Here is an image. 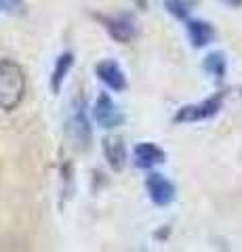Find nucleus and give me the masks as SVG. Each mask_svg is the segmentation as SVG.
<instances>
[{
	"instance_id": "1",
	"label": "nucleus",
	"mask_w": 242,
	"mask_h": 252,
	"mask_svg": "<svg viewBox=\"0 0 242 252\" xmlns=\"http://www.w3.org/2000/svg\"><path fill=\"white\" fill-rule=\"evenodd\" d=\"M26 97V74L19 63L11 59L0 61V109L13 112Z\"/></svg>"
},
{
	"instance_id": "2",
	"label": "nucleus",
	"mask_w": 242,
	"mask_h": 252,
	"mask_svg": "<svg viewBox=\"0 0 242 252\" xmlns=\"http://www.w3.org/2000/svg\"><path fill=\"white\" fill-rule=\"evenodd\" d=\"M68 132H69V137H72L74 145L78 149L91 147V126L87 120V114H84L82 101H80V105H78V99L72 107V116H69V122H68Z\"/></svg>"
},
{
	"instance_id": "3",
	"label": "nucleus",
	"mask_w": 242,
	"mask_h": 252,
	"mask_svg": "<svg viewBox=\"0 0 242 252\" xmlns=\"http://www.w3.org/2000/svg\"><path fill=\"white\" fill-rule=\"evenodd\" d=\"M93 120H95L101 128H116L124 122V114L118 109V105L110 99V94H99L95 105H93Z\"/></svg>"
},
{
	"instance_id": "4",
	"label": "nucleus",
	"mask_w": 242,
	"mask_h": 252,
	"mask_svg": "<svg viewBox=\"0 0 242 252\" xmlns=\"http://www.w3.org/2000/svg\"><path fill=\"white\" fill-rule=\"evenodd\" d=\"M221 99L223 94H215L207 101H202L200 105H187L181 107L175 116V122H198V120H207V118L215 116L221 107Z\"/></svg>"
},
{
	"instance_id": "5",
	"label": "nucleus",
	"mask_w": 242,
	"mask_h": 252,
	"mask_svg": "<svg viewBox=\"0 0 242 252\" xmlns=\"http://www.w3.org/2000/svg\"><path fill=\"white\" fill-rule=\"evenodd\" d=\"M145 189H147V193H150V200L156 206H169V204L175 200V185L171 183L169 179L158 175V172H152V175L145 179Z\"/></svg>"
},
{
	"instance_id": "6",
	"label": "nucleus",
	"mask_w": 242,
	"mask_h": 252,
	"mask_svg": "<svg viewBox=\"0 0 242 252\" xmlns=\"http://www.w3.org/2000/svg\"><path fill=\"white\" fill-rule=\"evenodd\" d=\"M99 21L104 23V28L107 30V34H110L114 40L118 42H131L133 38H135V21L129 15H116V17H104V15H99Z\"/></svg>"
},
{
	"instance_id": "7",
	"label": "nucleus",
	"mask_w": 242,
	"mask_h": 252,
	"mask_svg": "<svg viewBox=\"0 0 242 252\" xmlns=\"http://www.w3.org/2000/svg\"><path fill=\"white\" fill-rule=\"evenodd\" d=\"M95 72H97V76H99V80L104 82L107 89H112V91H116V93H120V91L127 89V76H124V72L120 69V65H118L116 61L105 59V61L97 63Z\"/></svg>"
},
{
	"instance_id": "8",
	"label": "nucleus",
	"mask_w": 242,
	"mask_h": 252,
	"mask_svg": "<svg viewBox=\"0 0 242 252\" xmlns=\"http://www.w3.org/2000/svg\"><path fill=\"white\" fill-rule=\"evenodd\" d=\"M104 156L107 164L114 170H122L127 166V147H124L120 137H105L104 139Z\"/></svg>"
},
{
	"instance_id": "9",
	"label": "nucleus",
	"mask_w": 242,
	"mask_h": 252,
	"mask_svg": "<svg viewBox=\"0 0 242 252\" xmlns=\"http://www.w3.org/2000/svg\"><path fill=\"white\" fill-rule=\"evenodd\" d=\"M133 158H135V164L139 168H152L156 164L165 162V152L154 145V143H139L135 149H133Z\"/></svg>"
},
{
	"instance_id": "10",
	"label": "nucleus",
	"mask_w": 242,
	"mask_h": 252,
	"mask_svg": "<svg viewBox=\"0 0 242 252\" xmlns=\"http://www.w3.org/2000/svg\"><path fill=\"white\" fill-rule=\"evenodd\" d=\"M187 36H190L194 46H207L213 40L215 32L210 28V23L207 21H190L187 23Z\"/></svg>"
},
{
	"instance_id": "11",
	"label": "nucleus",
	"mask_w": 242,
	"mask_h": 252,
	"mask_svg": "<svg viewBox=\"0 0 242 252\" xmlns=\"http://www.w3.org/2000/svg\"><path fill=\"white\" fill-rule=\"evenodd\" d=\"M72 63H74V55L72 53H64V55H59V57H57L55 67H53V76H51V89H53V93H59L61 84H64L66 76L69 72V67H72Z\"/></svg>"
},
{
	"instance_id": "12",
	"label": "nucleus",
	"mask_w": 242,
	"mask_h": 252,
	"mask_svg": "<svg viewBox=\"0 0 242 252\" xmlns=\"http://www.w3.org/2000/svg\"><path fill=\"white\" fill-rule=\"evenodd\" d=\"M205 69L208 74H213L217 78H223L225 74V57L221 53H210L205 59Z\"/></svg>"
},
{
	"instance_id": "13",
	"label": "nucleus",
	"mask_w": 242,
	"mask_h": 252,
	"mask_svg": "<svg viewBox=\"0 0 242 252\" xmlns=\"http://www.w3.org/2000/svg\"><path fill=\"white\" fill-rule=\"evenodd\" d=\"M165 6L177 19H185L190 15V2H185V0H165Z\"/></svg>"
},
{
	"instance_id": "14",
	"label": "nucleus",
	"mask_w": 242,
	"mask_h": 252,
	"mask_svg": "<svg viewBox=\"0 0 242 252\" xmlns=\"http://www.w3.org/2000/svg\"><path fill=\"white\" fill-rule=\"evenodd\" d=\"M23 11V0H0V13H21Z\"/></svg>"
},
{
	"instance_id": "15",
	"label": "nucleus",
	"mask_w": 242,
	"mask_h": 252,
	"mask_svg": "<svg viewBox=\"0 0 242 252\" xmlns=\"http://www.w3.org/2000/svg\"><path fill=\"white\" fill-rule=\"evenodd\" d=\"M221 2H225L228 6H234V9H236V6H240V4H242V0H221Z\"/></svg>"
},
{
	"instance_id": "16",
	"label": "nucleus",
	"mask_w": 242,
	"mask_h": 252,
	"mask_svg": "<svg viewBox=\"0 0 242 252\" xmlns=\"http://www.w3.org/2000/svg\"><path fill=\"white\" fill-rule=\"evenodd\" d=\"M135 2H137V6H141V9L147 6V0H135Z\"/></svg>"
}]
</instances>
